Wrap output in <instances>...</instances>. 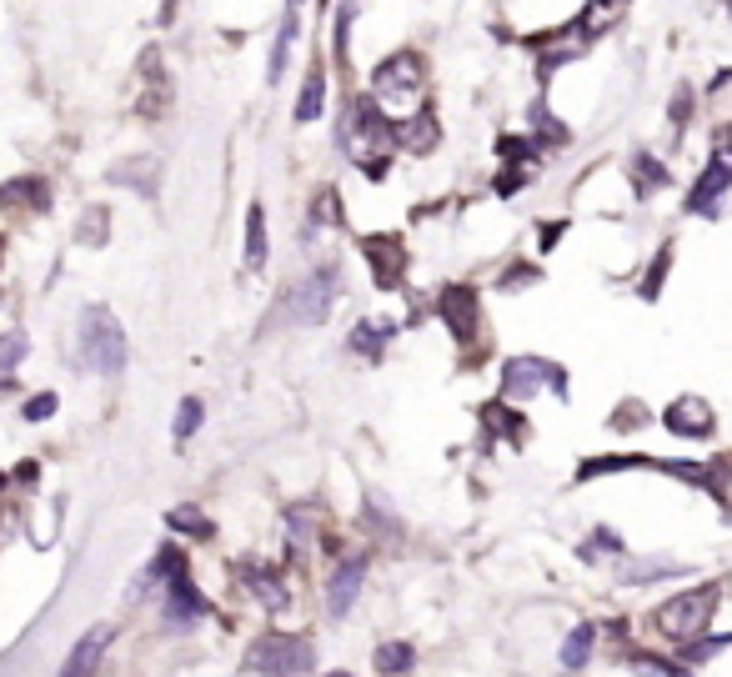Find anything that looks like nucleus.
I'll list each match as a JSON object with an SVG mask.
<instances>
[{"mask_svg": "<svg viewBox=\"0 0 732 677\" xmlns=\"http://www.w3.org/2000/svg\"><path fill=\"white\" fill-rule=\"evenodd\" d=\"M527 126L537 131V151H542V146H567V141H572V131H567L562 121H552V111H547L542 101L527 111Z\"/></svg>", "mask_w": 732, "mask_h": 677, "instance_id": "26", "label": "nucleus"}, {"mask_svg": "<svg viewBox=\"0 0 732 677\" xmlns=\"http://www.w3.org/2000/svg\"><path fill=\"white\" fill-rule=\"evenodd\" d=\"M392 321H361L356 331H351V352L356 357H366V362H382V352H387V342H392Z\"/></svg>", "mask_w": 732, "mask_h": 677, "instance_id": "20", "label": "nucleus"}, {"mask_svg": "<svg viewBox=\"0 0 732 677\" xmlns=\"http://www.w3.org/2000/svg\"><path fill=\"white\" fill-rule=\"evenodd\" d=\"M321 116H326V76H321V66H311V76H306V86H301V101H296V121L311 126V121H321Z\"/></svg>", "mask_w": 732, "mask_h": 677, "instance_id": "22", "label": "nucleus"}, {"mask_svg": "<svg viewBox=\"0 0 732 677\" xmlns=\"http://www.w3.org/2000/svg\"><path fill=\"white\" fill-rule=\"evenodd\" d=\"M722 602V582H702V587H687L677 597H667L657 612H652V627L667 637V642H692V637H707V622Z\"/></svg>", "mask_w": 732, "mask_h": 677, "instance_id": "1", "label": "nucleus"}, {"mask_svg": "<svg viewBox=\"0 0 732 677\" xmlns=\"http://www.w3.org/2000/svg\"><path fill=\"white\" fill-rule=\"evenodd\" d=\"M542 387H552L562 402H567V392H572V377L557 367V362H547V357H507V367H502V402L507 407H522V402H532Z\"/></svg>", "mask_w": 732, "mask_h": 677, "instance_id": "5", "label": "nucleus"}, {"mask_svg": "<svg viewBox=\"0 0 732 677\" xmlns=\"http://www.w3.org/2000/svg\"><path fill=\"white\" fill-rule=\"evenodd\" d=\"M662 422H667V432L672 437H692V442H707L712 432H717V417H712V407L702 402V397H677L667 412H662Z\"/></svg>", "mask_w": 732, "mask_h": 677, "instance_id": "12", "label": "nucleus"}, {"mask_svg": "<svg viewBox=\"0 0 732 677\" xmlns=\"http://www.w3.org/2000/svg\"><path fill=\"white\" fill-rule=\"evenodd\" d=\"M592 552H622V537H617V532H607V527H597V532H592V542L582 547V557L592 562Z\"/></svg>", "mask_w": 732, "mask_h": 677, "instance_id": "40", "label": "nucleus"}, {"mask_svg": "<svg viewBox=\"0 0 732 677\" xmlns=\"http://www.w3.org/2000/svg\"><path fill=\"white\" fill-rule=\"evenodd\" d=\"M437 316L447 321V331L457 336L462 347H472V342H477V316H482L477 286H462V281L442 286V291H437Z\"/></svg>", "mask_w": 732, "mask_h": 677, "instance_id": "7", "label": "nucleus"}, {"mask_svg": "<svg viewBox=\"0 0 732 677\" xmlns=\"http://www.w3.org/2000/svg\"><path fill=\"white\" fill-rule=\"evenodd\" d=\"M642 422H652V412L642 407V402H622V412L607 422L612 432H632V427H642Z\"/></svg>", "mask_w": 732, "mask_h": 677, "instance_id": "37", "label": "nucleus"}, {"mask_svg": "<svg viewBox=\"0 0 732 677\" xmlns=\"http://www.w3.org/2000/svg\"><path fill=\"white\" fill-rule=\"evenodd\" d=\"M241 261H246V271H261L266 266V211H261V201L246 206V246H241Z\"/></svg>", "mask_w": 732, "mask_h": 677, "instance_id": "21", "label": "nucleus"}, {"mask_svg": "<svg viewBox=\"0 0 732 677\" xmlns=\"http://www.w3.org/2000/svg\"><path fill=\"white\" fill-rule=\"evenodd\" d=\"M111 181H126V186H136L141 196H156V156H141V161L116 166V171H111Z\"/></svg>", "mask_w": 732, "mask_h": 677, "instance_id": "27", "label": "nucleus"}, {"mask_svg": "<svg viewBox=\"0 0 732 677\" xmlns=\"http://www.w3.org/2000/svg\"><path fill=\"white\" fill-rule=\"evenodd\" d=\"M206 612H211V602L196 592L191 572H181V577L166 582V627H191V622H201Z\"/></svg>", "mask_w": 732, "mask_h": 677, "instance_id": "14", "label": "nucleus"}, {"mask_svg": "<svg viewBox=\"0 0 732 677\" xmlns=\"http://www.w3.org/2000/svg\"><path fill=\"white\" fill-rule=\"evenodd\" d=\"M562 231H567V221H547V226H542V246H557Z\"/></svg>", "mask_w": 732, "mask_h": 677, "instance_id": "42", "label": "nucleus"}, {"mask_svg": "<svg viewBox=\"0 0 732 677\" xmlns=\"http://www.w3.org/2000/svg\"><path fill=\"white\" fill-rule=\"evenodd\" d=\"M176 21V0H161V26H171Z\"/></svg>", "mask_w": 732, "mask_h": 677, "instance_id": "44", "label": "nucleus"}, {"mask_svg": "<svg viewBox=\"0 0 732 677\" xmlns=\"http://www.w3.org/2000/svg\"><path fill=\"white\" fill-rule=\"evenodd\" d=\"M331 677H351V672H331Z\"/></svg>", "mask_w": 732, "mask_h": 677, "instance_id": "47", "label": "nucleus"}, {"mask_svg": "<svg viewBox=\"0 0 732 677\" xmlns=\"http://www.w3.org/2000/svg\"><path fill=\"white\" fill-rule=\"evenodd\" d=\"M31 342H26V331H0V382H16V367L26 362Z\"/></svg>", "mask_w": 732, "mask_h": 677, "instance_id": "25", "label": "nucleus"}, {"mask_svg": "<svg viewBox=\"0 0 732 677\" xmlns=\"http://www.w3.org/2000/svg\"><path fill=\"white\" fill-rule=\"evenodd\" d=\"M336 291H341L336 266H316L311 276H301V281L281 296V311H286V321H296V326H321V321L331 316Z\"/></svg>", "mask_w": 732, "mask_h": 677, "instance_id": "6", "label": "nucleus"}, {"mask_svg": "<svg viewBox=\"0 0 732 677\" xmlns=\"http://www.w3.org/2000/svg\"><path fill=\"white\" fill-rule=\"evenodd\" d=\"M336 141H341V146L356 156V166H361L366 156H387V151H392L397 126L387 121V111H382L377 96H356V101L346 106L341 126H336Z\"/></svg>", "mask_w": 732, "mask_h": 677, "instance_id": "2", "label": "nucleus"}, {"mask_svg": "<svg viewBox=\"0 0 732 677\" xmlns=\"http://www.w3.org/2000/svg\"><path fill=\"white\" fill-rule=\"evenodd\" d=\"M361 256L372 266L377 286H402V276H407V241L402 236H392V231L361 236Z\"/></svg>", "mask_w": 732, "mask_h": 677, "instance_id": "8", "label": "nucleus"}, {"mask_svg": "<svg viewBox=\"0 0 732 677\" xmlns=\"http://www.w3.org/2000/svg\"><path fill=\"white\" fill-rule=\"evenodd\" d=\"M522 281H527V286H537V281H542V266H532V261H517V266L502 276V291H512V286H522Z\"/></svg>", "mask_w": 732, "mask_h": 677, "instance_id": "39", "label": "nucleus"}, {"mask_svg": "<svg viewBox=\"0 0 732 677\" xmlns=\"http://www.w3.org/2000/svg\"><path fill=\"white\" fill-rule=\"evenodd\" d=\"M497 156H502L507 166H527V161H537V141H532V136H502V141H497Z\"/></svg>", "mask_w": 732, "mask_h": 677, "instance_id": "31", "label": "nucleus"}, {"mask_svg": "<svg viewBox=\"0 0 732 677\" xmlns=\"http://www.w3.org/2000/svg\"><path fill=\"white\" fill-rule=\"evenodd\" d=\"M361 582H366V552L341 557L326 572V617H346L356 607V597H361Z\"/></svg>", "mask_w": 732, "mask_h": 677, "instance_id": "9", "label": "nucleus"}, {"mask_svg": "<svg viewBox=\"0 0 732 677\" xmlns=\"http://www.w3.org/2000/svg\"><path fill=\"white\" fill-rule=\"evenodd\" d=\"M0 256H6V236H0Z\"/></svg>", "mask_w": 732, "mask_h": 677, "instance_id": "46", "label": "nucleus"}, {"mask_svg": "<svg viewBox=\"0 0 732 677\" xmlns=\"http://www.w3.org/2000/svg\"><path fill=\"white\" fill-rule=\"evenodd\" d=\"M372 662H377V672H382V677H402V672H412V662H417V647H412L407 637H397V642H382Z\"/></svg>", "mask_w": 732, "mask_h": 677, "instance_id": "23", "label": "nucleus"}, {"mask_svg": "<svg viewBox=\"0 0 732 677\" xmlns=\"http://www.w3.org/2000/svg\"><path fill=\"white\" fill-rule=\"evenodd\" d=\"M106 231H111V216H106V206H91V211H81V226H76V236H81L86 246H106Z\"/></svg>", "mask_w": 732, "mask_h": 677, "instance_id": "29", "label": "nucleus"}, {"mask_svg": "<svg viewBox=\"0 0 732 677\" xmlns=\"http://www.w3.org/2000/svg\"><path fill=\"white\" fill-rule=\"evenodd\" d=\"M56 407H61L56 392H36V397L26 402V422H46V417H56Z\"/></svg>", "mask_w": 732, "mask_h": 677, "instance_id": "38", "label": "nucleus"}, {"mask_svg": "<svg viewBox=\"0 0 732 677\" xmlns=\"http://www.w3.org/2000/svg\"><path fill=\"white\" fill-rule=\"evenodd\" d=\"M241 667L256 672V677H306L316 667V652H311V642L301 632H261L246 647Z\"/></svg>", "mask_w": 732, "mask_h": 677, "instance_id": "3", "label": "nucleus"}, {"mask_svg": "<svg viewBox=\"0 0 732 677\" xmlns=\"http://www.w3.org/2000/svg\"><path fill=\"white\" fill-rule=\"evenodd\" d=\"M632 176H637V186H652V191H662V186H667V166H662V161H652L647 151L632 161Z\"/></svg>", "mask_w": 732, "mask_h": 677, "instance_id": "35", "label": "nucleus"}, {"mask_svg": "<svg viewBox=\"0 0 732 677\" xmlns=\"http://www.w3.org/2000/svg\"><path fill=\"white\" fill-rule=\"evenodd\" d=\"M81 362L96 377H121L126 372V331L106 306H86V316H81Z\"/></svg>", "mask_w": 732, "mask_h": 677, "instance_id": "4", "label": "nucleus"}, {"mask_svg": "<svg viewBox=\"0 0 732 677\" xmlns=\"http://www.w3.org/2000/svg\"><path fill=\"white\" fill-rule=\"evenodd\" d=\"M111 647V627H91L76 647H71V657H66V667H61V677H96V667H101V652Z\"/></svg>", "mask_w": 732, "mask_h": 677, "instance_id": "17", "label": "nucleus"}, {"mask_svg": "<svg viewBox=\"0 0 732 677\" xmlns=\"http://www.w3.org/2000/svg\"><path fill=\"white\" fill-rule=\"evenodd\" d=\"M311 221H316V226H341V191H336V186L316 191V201H311Z\"/></svg>", "mask_w": 732, "mask_h": 677, "instance_id": "32", "label": "nucleus"}, {"mask_svg": "<svg viewBox=\"0 0 732 677\" xmlns=\"http://www.w3.org/2000/svg\"><path fill=\"white\" fill-rule=\"evenodd\" d=\"M166 527L181 532V537H196V542H211V537H216V527H211V517H206L201 507H176V512H166Z\"/></svg>", "mask_w": 732, "mask_h": 677, "instance_id": "24", "label": "nucleus"}, {"mask_svg": "<svg viewBox=\"0 0 732 677\" xmlns=\"http://www.w3.org/2000/svg\"><path fill=\"white\" fill-rule=\"evenodd\" d=\"M321 11H326V0H321Z\"/></svg>", "mask_w": 732, "mask_h": 677, "instance_id": "48", "label": "nucleus"}, {"mask_svg": "<svg viewBox=\"0 0 732 677\" xmlns=\"http://www.w3.org/2000/svg\"><path fill=\"white\" fill-rule=\"evenodd\" d=\"M241 577H246L251 597H256L266 612L291 607V582L281 577V567H271V562H246V567H241Z\"/></svg>", "mask_w": 732, "mask_h": 677, "instance_id": "15", "label": "nucleus"}, {"mask_svg": "<svg viewBox=\"0 0 732 677\" xmlns=\"http://www.w3.org/2000/svg\"><path fill=\"white\" fill-rule=\"evenodd\" d=\"M0 211H11V216H41V211H51L46 176H11V181H0Z\"/></svg>", "mask_w": 732, "mask_h": 677, "instance_id": "13", "label": "nucleus"}, {"mask_svg": "<svg viewBox=\"0 0 732 677\" xmlns=\"http://www.w3.org/2000/svg\"><path fill=\"white\" fill-rule=\"evenodd\" d=\"M592 647H597V627H587V622H582V627H572V632H567V642H562V667H572V672H577V667H587Z\"/></svg>", "mask_w": 732, "mask_h": 677, "instance_id": "28", "label": "nucleus"}, {"mask_svg": "<svg viewBox=\"0 0 732 677\" xmlns=\"http://www.w3.org/2000/svg\"><path fill=\"white\" fill-rule=\"evenodd\" d=\"M397 141L412 151V156H432L437 141H442V121H437V106H422L417 116H407L397 126Z\"/></svg>", "mask_w": 732, "mask_h": 677, "instance_id": "16", "label": "nucleus"}, {"mask_svg": "<svg viewBox=\"0 0 732 677\" xmlns=\"http://www.w3.org/2000/svg\"><path fill=\"white\" fill-rule=\"evenodd\" d=\"M672 572H682L677 562H622V582H652V577H672Z\"/></svg>", "mask_w": 732, "mask_h": 677, "instance_id": "34", "label": "nucleus"}, {"mask_svg": "<svg viewBox=\"0 0 732 677\" xmlns=\"http://www.w3.org/2000/svg\"><path fill=\"white\" fill-rule=\"evenodd\" d=\"M16 482L31 487V482H36V462H21V467H16Z\"/></svg>", "mask_w": 732, "mask_h": 677, "instance_id": "43", "label": "nucleus"}, {"mask_svg": "<svg viewBox=\"0 0 732 677\" xmlns=\"http://www.w3.org/2000/svg\"><path fill=\"white\" fill-rule=\"evenodd\" d=\"M482 422H487V427H492V432H502V437H507V442H517V447H522V442H527V437H532V422H527V417H522V412H517V407H507V402H502V397H497V402H487V407H482Z\"/></svg>", "mask_w": 732, "mask_h": 677, "instance_id": "19", "label": "nucleus"}, {"mask_svg": "<svg viewBox=\"0 0 732 677\" xmlns=\"http://www.w3.org/2000/svg\"><path fill=\"white\" fill-rule=\"evenodd\" d=\"M632 672H637V677H687L682 662H667V657H657V652H637V657H632Z\"/></svg>", "mask_w": 732, "mask_h": 677, "instance_id": "30", "label": "nucleus"}, {"mask_svg": "<svg viewBox=\"0 0 732 677\" xmlns=\"http://www.w3.org/2000/svg\"><path fill=\"white\" fill-rule=\"evenodd\" d=\"M417 86H422V56L417 51H397L372 71V96L377 101L382 96H412Z\"/></svg>", "mask_w": 732, "mask_h": 677, "instance_id": "10", "label": "nucleus"}, {"mask_svg": "<svg viewBox=\"0 0 732 677\" xmlns=\"http://www.w3.org/2000/svg\"><path fill=\"white\" fill-rule=\"evenodd\" d=\"M0 492H6V472H0Z\"/></svg>", "mask_w": 732, "mask_h": 677, "instance_id": "45", "label": "nucleus"}, {"mask_svg": "<svg viewBox=\"0 0 732 677\" xmlns=\"http://www.w3.org/2000/svg\"><path fill=\"white\" fill-rule=\"evenodd\" d=\"M156 66H161V56H156V51H146V56H141V76H146V96L136 101V111H141L146 121H156V116L166 111V101H171V81H166V76H161Z\"/></svg>", "mask_w": 732, "mask_h": 677, "instance_id": "18", "label": "nucleus"}, {"mask_svg": "<svg viewBox=\"0 0 732 677\" xmlns=\"http://www.w3.org/2000/svg\"><path fill=\"white\" fill-rule=\"evenodd\" d=\"M687 121H692V91L677 86V96H672V131H682Z\"/></svg>", "mask_w": 732, "mask_h": 677, "instance_id": "41", "label": "nucleus"}, {"mask_svg": "<svg viewBox=\"0 0 732 677\" xmlns=\"http://www.w3.org/2000/svg\"><path fill=\"white\" fill-rule=\"evenodd\" d=\"M667 266H672V246H662V251L652 256V266H647V276H642V286H637V291H642L647 301H652V296L662 291V276H667Z\"/></svg>", "mask_w": 732, "mask_h": 677, "instance_id": "36", "label": "nucleus"}, {"mask_svg": "<svg viewBox=\"0 0 732 677\" xmlns=\"http://www.w3.org/2000/svg\"><path fill=\"white\" fill-rule=\"evenodd\" d=\"M727 186H732V161L717 151V156L702 166V176L692 181V191H687V201H682V206H687L692 216H712V211H717V201L727 196Z\"/></svg>", "mask_w": 732, "mask_h": 677, "instance_id": "11", "label": "nucleus"}, {"mask_svg": "<svg viewBox=\"0 0 732 677\" xmlns=\"http://www.w3.org/2000/svg\"><path fill=\"white\" fill-rule=\"evenodd\" d=\"M201 417H206V407H201V397H186L181 402V412H176V442L186 447L191 437H196V427H201Z\"/></svg>", "mask_w": 732, "mask_h": 677, "instance_id": "33", "label": "nucleus"}]
</instances>
